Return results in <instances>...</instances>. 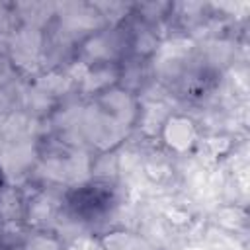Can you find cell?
<instances>
[{
	"label": "cell",
	"instance_id": "cell-1",
	"mask_svg": "<svg viewBox=\"0 0 250 250\" xmlns=\"http://www.w3.org/2000/svg\"><path fill=\"white\" fill-rule=\"evenodd\" d=\"M113 189L107 182H90L80 186L68 199V207L82 221H94L113 205Z\"/></svg>",
	"mask_w": 250,
	"mask_h": 250
},
{
	"label": "cell",
	"instance_id": "cell-2",
	"mask_svg": "<svg viewBox=\"0 0 250 250\" xmlns=\"http://www.w3.org/2000/svg\"><path fill=\"white\" fill-rule=\"evenodd\" d=\"M195 139H197V131L189 117L172 115L166 119L162 127V141L166 143L168 148H172L174 152H186L193 146Z\"/></svg>",
	"mask_w": 250,
	"mask_h": 250
}]
</instances>
